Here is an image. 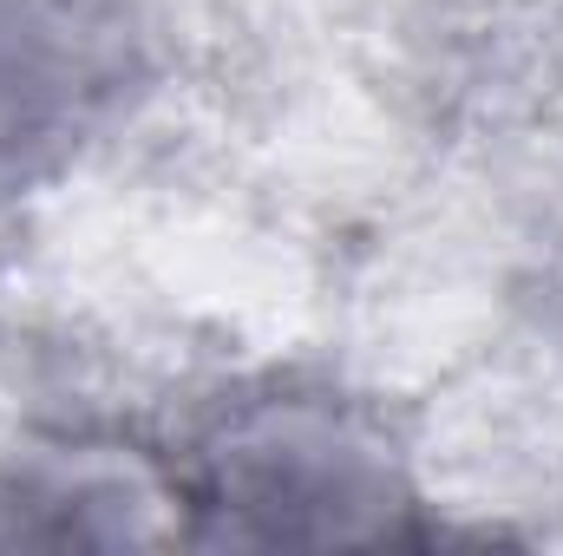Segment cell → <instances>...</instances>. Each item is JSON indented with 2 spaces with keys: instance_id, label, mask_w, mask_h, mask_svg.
<instances>
[{
  "instance_id": "obj_1",
  "label": "cell",
  "mask_w": 563,
  "mask_h": 556,
  "mask_svg": "<svg viewBox=\"0 0 563 556\" xmlns=\"http://www.w3.org/2000/svg\"><path fill=\"white\" fill-rule=\"evenodd\" d=\"M177 485L203 544H394L413 518L387 432L334 400L236 407Z\"/></svg>"
},
{
  "instance_id": "obj_2",
  "label": "cell",
  "mask_w": 563,
  "mask_h": 556,
  "mask_svg": "<svg viewBox=\"0 0 563 556\" xmlns=\"http://www.w3.org/2000/svg\"><path fill=\"white\" fill-rule=\"evenodd\" d=\"M157 59L132 0H0V190H33L106 144Z\"/></svg>"
},
{
  "instance_id": "obj_3",
  "label": "cell",
  "mask_w": 563,
  "mask_h": 556,
  "mask_svg": "<svg viewBox=\"0 0 563 556\" xmlns=\"http://www.w3.org/2000/svg\"><path fill=\"white\" fill-rule=\"evenodd\" d=\"M184 485L132 445L53 438L0 458V544H170Z\"/></svg>"
}]
</instances>
